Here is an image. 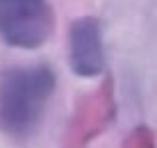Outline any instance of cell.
Segmentation results:
<instances>
[{
  "label": "cell",
  "instance_id": "cell-1",
  "mask_svg": "<svg viewBox=\"0 0 157 148\" xmlns=\"http://www.w3.org/2000/svg\"><path fill=\"white\" fill-rule=\"evenodd\" d=\"M50 66H16L0 75V130L12 139H25L36 130L55 91Z\"/></svg>",
  "mask_w": 157,
  "mask_h": 148
},
{
  "label": "cell",
  "instance_id": "cell-2",
  "mask_svg": "<svg viewBox=\"0 0 157 148\" xmlns=\"http://www.w3.org/2000/svg\"><path fill=\"white\" fill-rule=\"evenodd\" d=\"M55 12L48 0H0V37L5 43L34 50L52 37Z\"/></svg>",
  "mask_w": 157,
  "mask_h": 148
},
{
  "label": "cell",
  "instance_id": "cell-3",
  "mask_svg": "<svg viewBox=\"0 0 157 148\" xmlns=\"http://www.w3.org/2000/svg\"><path fill=\"white\" fill-rule=\"evenodd\" d=\"M68 64L80 78H96L105 68L100 21L94 16L75 18L68 30Z\"/></svg>",
  "mask_w": 157,
  "mask_h": 148
},
{
  "label": "cell",
  "instance_id": "cell-4",
  "mask_svg": "<svg viewBox=\"0 0 157 148\" xmlns=\"http://www.w3.org/2000/svg\"><path fill=\"white\" fill-rule=\"evenodd\" d=\"M130 144H132V146H137V148H150L148 130H144V128L134 130V134H132V139H130Z\"/></svg>",
  "mask_w": 157,
  "mask_h": 148
}]
</instances>
